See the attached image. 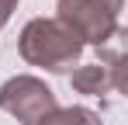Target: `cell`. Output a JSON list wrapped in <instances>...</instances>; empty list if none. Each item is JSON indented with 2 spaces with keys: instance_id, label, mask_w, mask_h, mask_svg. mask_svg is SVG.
I'll return each instance as SVG.
<instances>
[{
  "instance_id": "6da1fadb",
  "label": "cell",
  "mask_w": 128,
  "mask_h": 125,
  "mask_svg": "<svg viewBox=\"0 0 128 125\" xmlns=\"http://www.w3.org/2000/svg\"><path fill=\"white\" fill-rule=\"evenodd\" d=\"M83 42L59 18H31L18 35V52L28 66H42L48 73H69L83 59Z\"/></svg>"
},
{
  "instance_id": "7a4b0ae2",
  "label": "cell",
  "mask_w": 128,
  "mask_h": 125,
  "mask_svg": "<svg viewBox=\"0 0 128 125\" xmlns=\"http://www.w3.org/2000/svg\"><path fill=\"white\" fill-rule=\"evenodd\" d=\"M121 7H125V0H59L56 18L69 31H76V38L83 45L100 49L121 28Z\"/></svg>"
},
{
  "instance_id": "3957f363",
  "label": "cell",
  "mask_w": 128,
  "mask_h": 125,
  "mask_svg": "<svg viewBox=\"0 0 128 125\" xmlns=\"http://www.w3.org/2000/svg\"><path fill=\"white\" fill-rule=\"evenodd\" d=\"M0 108L21 125H38L48 111L59 108V101H56V90L42 77L21 73V77H10L7 83H0Z\"/></svg>"
},
{
  "instance_id": "277c9868",
  "label": "cell",
  "mask_w": 128,
  "mask_h": 125,
  "mask_svg": "<svg viewBox=\"0 0 128 125\" xmlns=\"http://www.w3.org/2000/svg\"><path fill=\"white\" fill-rule=\"evenodd\" d=\"M73 90L76 94H90V97H100V94H118L121 90V62L111 66V62H94V66H80L73 70Z\"/></svg>"
},
{
  "instance_id": "5b68a950",
  "label": "cell",
  "mask_w": 128,
  "mask_h": 125,
  "mask_svg": "<svg viewBox=\"0 0 128 125\" xmlns=\"http://www.w3.org/2000/svg\"><path fill=\"white\" fill-rule=\"evenodd\" d=\"M38 125H100V115L90 111V108H83V104H69V108L48 111Z\"/></svg>"
},
{
  "instance_id": "8992f818",
  "label": "cell",
  "mask_w": 128,
  "mask_h": 125,
  "mask_svg": "<svg viewBox=\"0 0 128 125\" xmlns=\"http://www.w3.org/2000/svg\"><path fill=\"white\" fill-rule=\"evenodd\" d=\"M18 11V0H0V28L10 21V14Z\"/></svg>"
}]
</instances>
